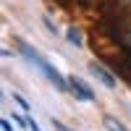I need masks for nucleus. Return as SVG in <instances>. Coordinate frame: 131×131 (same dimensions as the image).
<instances>
[{
	"instance_id": "obj_1",
	"label": "nucleus",
	"mask_w": 131,
	"mask_h": 131,
	"mask_svg": "<svg viewBox=\"0 0 131 131\" xmlns=\"http://www.w3.org/2000/svg\"><path fill=\"white\" fill-rule=\"evenodd\" d=\"M18 50L24 52V55H26V58H29L31 63H37L39 68H42V73H45V76H47V79H50L52 84L58 86L60 92H63V89H68V84H66V79H63V76H60V71L55 68V66H50V63H47L45 58H42V55H39L37 50H31V47L26 45V42H18Z\"/></svg>"
},
{
	"instance_id": "obj_2",
	"label": "nucleus",
	"mask_w": 131,
	"mask_h": 131,
	"mask_svg": "<svg viewBox=\"0 0 131 131\" xmlns=\"http://www.w3.org/2000/svg\"><path fill=\"white\" fill-rule=\"evenodd\" d=\"M68 89H71L76 97H79V100H86V102L94 100V92H92V89H89V86H86L81 79H76V76H71V79H68Z\"/></svg>"
},
{
	"instance_id": "obj_3",
	"label": "nucleus",
	"mask_w": 131,
	"mask_h": 131,
	"mask_svg": "<svg viewBox=\"0 0 131 131\" xmlns=\"http://www.w3.org/2000/svg\"><path fill=\"white\" fill-rule=\"evenodd\" d=\"M118 39H121V45L126 47V50H131V16H126V18H121V24H118Z\"/></svg>"
},
{
	"instance_id": "obj_4",
	"label": "nucleus",
	"mask_w": 131,
	"mask_h": 131,
	"mask_svg": "<svg viewBox=\"0 0 131 131\" xmlns=\"http://www.w3.org/2000/svg\"><path fill=\"white\" fill-rule=\"evenodd\" d=\"M89 71H92V73L97 76V79H100V81L107 86V89H113V86H115V76H113L110 71H105L100 63H89Z\"/></svg>"
},
{
	"instance_id": "obj_5",
	"label": "nucleus",
	"mask_w": 131,
	"mask_h": 131,
	"mask_svg": "<svg viewBox=\"0 0 131 131\" xmlns=\"http://www.w3.org/2000/svg\"><path fill=\"white\" fill-rule=\"evenodd\" d=\"M66 37H68V42H71V45H76V47H81V45H84V42H81V31H79V29H73V26L66 31Z\"/></svg>"
},
{
	"instance_id": "obj_6",
	"label": "nucleus",
	"mask_w": 131,
	"mask_h": 131,
	"mask_svg": "<svg viewBox=\"0 0 131 131\" xmlns=\"http://www.w3.org/2000/svg\"><path fill=\"white\" fill-rule=\"evenodd\" d=\"M105 126H107V131H126L121 123H115L113 118H105Z\"/></svg>"
},
{
	"instance_id": "obj_7",
	"label": "nucleus",
	"mask_w": 131,
	"mask_h": 131,
	"mask_svg": "<svg viewBox=\"0 0 131 131\" xmlns=\"http://www.w3.org/2000/svg\"><path fill=\"white\" fill-rule=\"evenodd\" d=\"M13 102H18V107H21V110H29V102H26L21 94H13Z\"/></svg>"
},
{
	"instance_id": "obj_8",
	"label": "nucleus",
	"mask_w": 131,
	"mask_h": 131,
	"mask_svg": "<svg viewBox=\"0 0 131 131\" xmlns=\"http://www.w3.org/2000/svg\"><path fill=\"white\" fill-rule=\"evenodd\" d=\"M45 26H47V29L52 31V34H55V31H58V29H55V24H52V21H50V18H45Z\"/></svg>"
},
{
	"instance_id": "obj_9",
	"label": "nucleus",
	"mask_w": 131,
	"mask_h": 131,
	"mask_svg": "<svg viewBox=\"0 0 131 131\" xmlns=\"http://www.w3.org/2000/svg\"><path fill=\"white\" fill-rule=\"evenodd\" d=\"M3 131H13V126H10L8 121H3Z\"/></svg>"
}]
</instances>
